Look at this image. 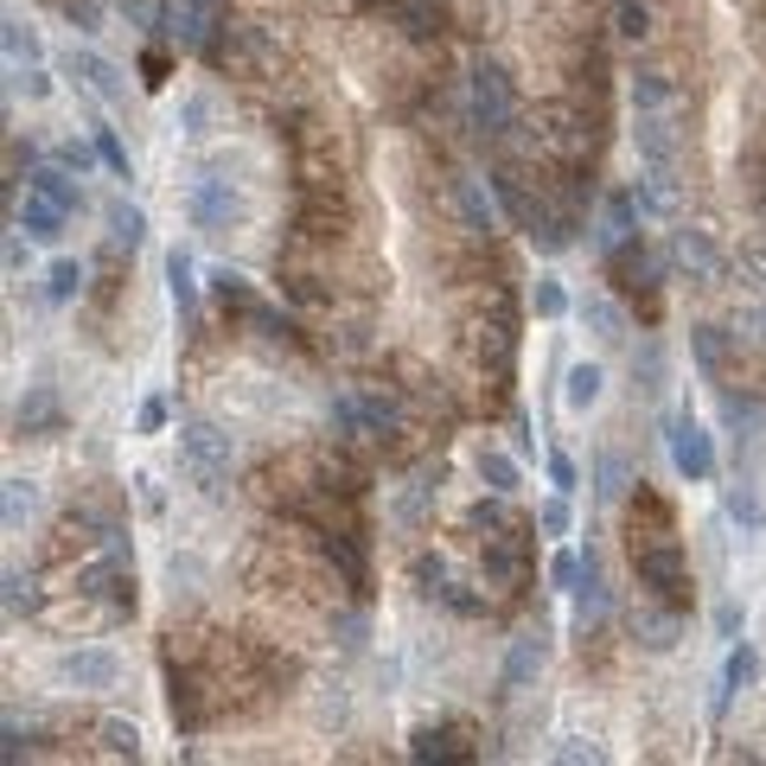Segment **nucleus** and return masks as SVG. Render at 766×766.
<instances>
[{
	"mask_svg": "<svg viewBox=\"0 0 766 766\" xmlns=\"http://www.w3.org/2000/svg\"><path fill=\"white\" fill-rule=\"evenodd\" d=\"M632 575L639 587L652 594L658 607H690V556L677 537H645V544H632Z\"/></svg>",
	"mask_w": 766,
	"mask_h": 766,
	"instance_id": "f257e3e1",
	"label": "nucleus"
},
{
	"mask_svg": "<svg viewBox=\"0 0 766 766\" xmlns=\"http://www.w3.org/2000/svg\"><path fill=\"white\" fill-rule=\"evenodd\" d=\"M180 460H185V473L198 479L205 492H218L224 479H230L237 441H230V428H218L211 415H185V422H180Z\"/></svg>",
	"mask_w": 766,
	"mask_h": 766,
	"instance_id": "f03ea898",
	"label": "nucleus"
},
{
	"mask_svg": "<svg viewBox=\"0 0 766 766\" xmlns=\"http://www.w3.org/2000/svg\"><path fill=\"white\" fill-rule=\"evenodd\" d=\"M185 224H192L198 237H230V230L243 224L237 185L218 180V173H192V185H185Z\"/></svg>",
	"mask_w": 766,
	"mask_h": 766,
	"instance_id": "7ed1b4c3",
	"label": "nucleus"
},
{
	"mask_svg": "<svg viewBox=\"0 0 766 766\" xmlns=\"http://www.w3.org/2000/svg\"><path fill=\"white\" fill-rule=\"evenodd\" d=\"M664 454H671L677 479H690V485H709V479H716V435L696 422L690 409L664 415Z\"/></svg>",
	"mask_w": 766,
	"mask_h": 766,
	"instance_id": "20e7f679",
	"label": "nucleus"
},
{
	"mask_svg": "<svg viewBox=\"0 0 766 766\" xmlns=\"http://www.w3.org/2000/svg\"><path fill=\"white\" fill-rule=\"evenodd\" d=\"M52 677L77 696H110L122 684V658L110 645H71V652L52 658Z\"/></svg>",
	"mask_w": 766,
	"mask_h": 766,
	"instance_id": "39448f33",
	"label": "nucleus"
},
{
	"mask_svg": "<svg viewBox=\"0 0 766 766\" xmlns=\"http://www.w3.org/2000/svg\"><path fill=\"white\" fill-rule=\"evenodd\" d=\"M607 275H614V288L620 294H645V307H658V282H664V262H658L639 237H626V243H614L607 250Z\"/></svg>",
	"mask_w": 766,
	"mask_h": 766,
	"instance_id": "423d86ee",
	"label": "nucleus"
},
{
	"mask_svg": "<svg viewBox=\"0 0 766 766\" xmlns=\"http://www.w3.org/2000/svg\"><path fill=\"white\" fill-rule=\"evenodd\" d=\"M511 115H517L511 77L499 65H473V122L485 135H511Z\"/></svg>",
	"mask_w": 766,
	"mask_h": 766,
	"instance_id": "0eeeda50",
	"label": "nucleus"
},
{
	"mask_svg": "<svg viewBox=\"0 0 766 766\" xmlns=\"http://www.w3.org/2000/svg\"><path fill=\"white\" fill-rule=\"evenodd\" d=\"M332 415H339V428L345 435H397L402 409L397 397H377V390H352V397L332 402Z\"/></svg>",
	"mask_w": 766,
	"mask_h": 766,
	"instance_id": "6e6552de",
	"label": "nucleus"
},
{
	"mask_svg": "<svg viewBox=\"0 0 766 766\" xmlns=\"http://www.w3.org/2000/svg\"><path fill=\"white\" fill-rule=\"evenodd\" d=\"M544 664H549V632H544V626H524V632L511 639L505 664H499V690H505V696L530 690V684L544 677Z\"/></svg>",
	"mask_w": 766,
	"mask_h": 766,
	"instance_id": "1a4fd4ad",
	"label": "nucleus"
},
{
	"mask_svg": "<svg viewBox=\"0 0 766 766\" xmlns=\"http://www.w3.org/2000/svg\"><path fill=\"white\" fill-rule=\"evenodd\" d=\"M65 71H71L77 90H90L96 103H110V110H122V103H128V77H122V65H110L103 52H83V45H71Z\"/></svg>",
	"mask_w": 766,
	"mask_h": 766,
	"instance_id": "9d476101",
	"label": "nucleus"
},
{
	"mask_svg": "<svg viewBox=\"0 0 766 766\" xmlns=\"http://www.w3.org/2000/svg\"><path fill=\"white\" fill-rule=\"evenodd\" d=\"M671 262H677L690 282H716V275H722V250H716V237H709V230H696V224H677V230H671Z\"/></svg>",
	"mask_w": 766,
	"mask_h": 766,
	"instance_id": "9b49d317",
	"label": "nucleus"
},
{
	"mask_svg": "<svg viewBox=\"0 0 766 766\" xmlns=\"http://www.w3.org/2000/svg\"><path fill=\"white\" fill-rule=\"evenodd\" d=\"M632 147H639V167H677V128H671V110H639L632 115Z\"/></svg>",
	"mask_w": 766,
	"mask_h": 766,
	"instance_id": "f8f14e48",
	"label": "nucleus"
},
{
	"mask_svg": "<svg viewBox=\"0 0 766 766\" xmlns=\"http://www.w3.org/2000/svg\"><path fill=\"white\" fill-rule=\"evenodd\" d=\"M320 556H327L332 569L345 575V587L365 601L370 594V562H365V537H345V530H320Z\"/></svg>",
	"mask_w": 766,
	"mask_h": 766,
	"instance_id": "ddd939ff",
	"label": "nucleus"
},
{
	"mask_svg": "<svg viewBox=\"0 0 766 766\" xmlns=\"http://www.w3.org/2000/svg\"><path fill=\"white\" fill-rule=\"evenodd\" d=\"M65 224H71V211H65V205H52V198L33 192V185H26V198L13 205V230H26L33 243H58V237H65Z\"/></svg>",
	"mask_w": 766,
	"mask_h": 766,
	"instance_id": "4468645a",
	"label": "nucleus"
},
{
	"mask_svg": "<svg viewBox=\"0 0 766 766\" xmlns=\"http://www.w3.org/2000/svg\"><path fill=\"white\" fill-rule=\"evenodd\" d=\"M569 601H575V626H582V632L614 614V587H607V575H601V556H594V549H587L582 582H575V594H569Z\"/></svg>",
	"mask_w": 766,
	"mask_h": 766,
	"instance_id": "2eb2a0df",
	"label": "nucleus"
},
{
	"mask_svg": "<svg viewBox=\"0 0 766 766\" xmlns=\"http://www.w3.org/2000/svg\"><path fill=\"white\" fill-rule=\"evenodd\" d=\"M761 684V652L747 645V639H729V658H722V690H716V716H729V702L741 690H754Z\"/></svg>",
	"mask_w": 766,
	"mask_h": 766,
	"instance_id": "dca6fc26",
	"label": "nucleus"
},
{
	"mask_svg": "<svg viewBox=\"0 0 766 766\" xmlns=\"http://www.w3.org/2000/svg\"><path fill=\"white\" fill-rule=\"evenodd\" d=\"M218 122H224V110H218V96H211V90H185L180 103H173V128H180L185 141L218 135Z\"/></svg>",
	"mask_w": 766,
	"mask_h": 766,
	"instance_id": "f3484780",
	"label": "nucleus"
},
{
	"mask_svg": "<svg viewBox=\"0 0 766 766\" xmlns=\"http://www.w3.org/2000/svg\"><path fill=\"white\" fill-rule=\"evenodd\" d=\"M632 639H639L652 658L677 652V639H684V614H677V607H645V614L632 620Z\"/></svg>",
	"mask_w": 766,
	"mask_h": 766,
	"instance_id": "a211bd4d",
	"label": "nucleus"
},
{
	"mask_svg": "<svg viewBox=\"0 0 766 766\" xmlns=\"http://www.w3.org/2000/svg\"><path fill=\"white\" fill-rule=\"evenodd\" d=\"M601 397H607V370L594 365V358H582V365L562 370V409H569V415H587Z\"/></svg>",
	"mask_w": 766,
	"mask_h": 766,
	"instance_id": "6ab92c4d",
	"label": "nucleus"
},
{
	"mask_svg": "<svg viewBox=\"0 0 766 766\" xmlns=\"http://www.w3.org/2000/svg\"><path fill=\"white\" fill-rule=\"evenodd\" d=\"M167 300H173L180 327H192V313H198V268H192L185 250H167Z\"/></svg>",
	"mask_w": 766,
	"mask_h": 766,
	"instance_id": "aec40b11",
	"label": "nucleus"
},
{
	"mask_svg": "<svg viewBox=\"0 0 766 766\" xmlns=\"http://www.w3.org/2000/svg\"><path fill=\"white\" fill-rule=\"evenodd\" d=\"M473 473H479V485H485V492H499V499H511V492L524 485V467H517V454H505V447H479Z\"/></svg>",
	"mask_w": 766,
	"mask_h": 766,
	"instance_id": "412c9836",
	"label": "nucleus"
},
{
	"mask_svg": "<svg viewBox=\"0 0 766 766\" xmlns=\"http://www.w3.org/2000/svg\"><path fill=\"white\" fill-rule=\"evenodd\" d=\"M409 761H473V747H467V741H460V729H447V722H441V729H415V741H409Z\"/></svg>",
	"mask_w": 766,
	"mask_h": 766,
	"instance_id": "4be33fe9",
	"label": "nucleus"
},
{
	"mask_svg": "<svg viewBox=\"0 0 766 766\" xmlns=\"http://www.w3.org/2000/svg\"><path fill=\"white\" fill-rule=\"evenodd\" d=\"M103 224H110V250H141L147 243V211L128 205V198H110L103 205Z\"/></svg>",
	"mask_w": 766,
	"mask_h": 766,
	"instance_id": "5701e85b",
	"label": "nucleus"
},
{
	"mask_svg": "<svg viewBox=\"0 0 766 766\" xmlns=\"http://www.w3.org/2000/svg\"><path fill=\"white\" fill-rule=\"evenodd\" d=\"M639 198L632 192H607V218H601V255L614 250V243H626V237H639Z\"/></svg>",
	"mask_w": 766,
	"mask_h": 766,
	"instance_id": "b1692460",
	"label": "nucleus"
},
{
	"mask_svg": "<svg viewBox=\"0 0 766 766\" xmlns=\"http://www.w3.org/2000/svg\"><path fill=\"white\" fill-rule=\"evenodd\" d=\"M205 288H211V300H218L224 313H237V320H250L255 300H262V294H255L243 275H237V268H211V275H205Z\"/></svg>",
	"mask_w": 766,
	"mask_h": 766,
	"instance_id": "393cba45",
	"label": "nucleus"
},
{
	"mask_svg": "<svg viewBox=\"0 0 766 766\" xmlns=\"http://www.w3.org/2000/svg\"><path fill=\"white\" fill-rule=\"evenodd\" d=\"M575 313H582V327L594 332L601 345H620V339H626V313H620V300H607V294H587Z\"/></svg>",
	"mask_w": 766,
	"mask_h": 766,
	"instance_id": "a878e982",
	"label": "nucleus"
},
{
	"mask_svg": "<svg viewBox=\"0 0 766 766\" xmlns=\"http://www.w3.org/2000/svg\"><path fill=\"white\" fill-rule=\"evenodd\" d=\"M729 352H734V345H729V332H722V327H690V358H696V370H702L709 384L729 370Z\"/></svg>",
	"mask_w": 766,
	"mask_h": 766,
	"instance_id": "bb28decb",
	"label": "nucleus"
},
{
	"mask_svg": "<svg viewBox=\"0 0 766 766\" xmlns=\"http://www.w3.org/2000/svg\"><path fill=\"white\" fill-rule=\"evenodd\" d=\"M33 511H38V479L13 473V479H7V505H0V517H7V537H20V530L33 524Z\"/></svg>",
	"mask_w": 766,
	"mask_h": 766,
	"instance_id": "cd10ccee",
	"label": "nucleus"
},
{
	"mask_svg": "<svg viewBox=\"0 0 766 766\" xmlns=\"http://www.w3.org/2000/svg\"><path fill=\"white\" fill-rule=\"evenodd\" d=\"M524 237H530V243H537L544 255H562L569 243H575V218H569V211H537Z\"/></svg>",
	"mask_w": 766,
	"mask_h": 766,
	"instance_id": "c85d7f7f",
	"label": "nucleus"
},
{
	"mask_svg": "<svg viewBox=\"0 0 766 766\" xmlns=\"http://www.w3.org/2000/svg\"><path fill=\"white\" fill-rule=\"evenodd\" d=\"M33 192H45V198H52V205H65V211H71L77 218V205H83V192H77V180H71V167H58V160H52V167H33Z\"/></svg>",
	"mask_w": 766,
	"mask_h": 766,
	"instance_id": "c756f323",
	"label": "nucleus"
},
{
	"mask_svg": "<svg viewBox=\"0 0 766 766\" xmlns=\"http://www.w3.org/2000/svg\"><path fill=\"white\" fill-rule=\"evenodd\" d=\"M38 428H58V397L45 384H33V397L13 409V435H38Z\"/></svg>",
	"mask_w": 766,
	"mask_h": 766,
	"instance_id": "7c9ffc66",
	"label": "nucleus"
},
{
	"mask_svg": "<svg viewBox=\"0 0 766 766\" xmlns=\"http://www.w3.org/2000/svg\"><path fill=\"white\" fill-rule=\"evenodd\" d=\"M77 294H83V262H77V255H58V262L45 268V300L65 307V300H77Z\"/></svg>",
	"mask_w": 766,
	"mask_h": 766,
	"instance_id": "2f4dec72",
	"label": "nucleus"
},
{
	"mask_svg": "<svg viewBox=\"0 0 766 766\" xmlns=\"http://www.w3.org/2000/svg\"><path fill=\"white\" fill-rule=\"evenodd\" d=\"M626 485H632L626 454H601V460H594V499H601V505H614V499H626Z\"/></svg>",
	"mask_w": 766,
	"mask_h": 766,
	"instance_id": "473e14b6",
	"label": "nucleus"
},
{
	"mask_svg": "<svg viewBox=\"0 0 766 766\" xmlns=\"http://www.w3.org/2000/svg\"><path fill=\"white\" fill-rule=\"evenodd\" d=\"M485 180H492V192H499V205H505V218L517 224V230H530V218H537V205L524 198V185H517V173H505V167H499V173H485Z\"/></svg>",
	"mask_w": 766,
	"mask_h": 766,
	"instance_id": "72a5a7b5",
	"label": "nucleus"
},
{
	"mask_svg": "<svg viewBox=\"0 0 766 766\" xmlns=\"http://www.w3.org/2000/svg\"><path fill=\"white\" fill-rule=\"evenodd\" d=\"M409 582H415L422 601H447L454 575H447V562H441V556H415V562H409Z\"/></svg>",
	"mask_w": 766,
	"mask_h": 766,
	"instance_id": "f704fd0d",
	"label": "nucleus"
},
{
	"mask_svg": "<svg viewBox=\"0 0 766 766\" xmlns=\"http://www.w3.org/2000/svg\"><path fill=\"white\" fill-rule=\"evenodd\" d=\"M0 38H7V65H38V58H45L38 33L20 20V13H7V33H0Z\"/></svg>",
	"mask_w": 766,
	"mask_h": 766,
	"instance_id": "c9c22d12",
	"label": "nucleus"
},
{
	"mask_svg": "<svg viewBox=\"0 0 766 766\" xmlns=\"http://www.w3.org/2000/svg\"><path fill=\"white\" fill-rule=\"evenodd\" d=\"M569 307H575V300H569V288H562L556 275H537V288H530V313H537V320H562Z\"/></svg>",
	"mask_w": 766,
	"mask_h": 766,
	"instance_id": "e433bc0d",
	"label": "nucleus"
},
{
	"mask_svg": "<svg viewBox=\"0 0 766 766\" xmlns=\"http://www.w3.org/2000/svg\"><path fill=\"white\" fill-rule=\"evenodd\" d=\"M441 492V467H428V473H415V485L402 492V505H397V517L402 524H422V511H428V499Z\"/></svg>",
	"mask_w": 766,
	"mask_h": 766,
	"instance_id": "4c0bfd02",
	"label": "nucleus"
},
{
	"mask_svg": "<svg viewBox=\"0 0 766 766\" xmlns=\"http://www.w3.org/2000/svg\"><path fill=\"white\" fill-rule=\"evenodd\" d=\"M639 110H671V77L664 71H639L632 77V115Z\"/></svg>",
	"mask_w": 766,
	"mask_h": 766,
	"instance_id": "58836bf2",
	"label": "nucleus"
},
{
	"mask_svg": "<svg viewBox=\"0 0 766 766\" xmlns=\"http://www.w3.org/2000/svg\"><path fill=\"white\" fill-rule=\"evenodd\" d=\"M722 505H729V517L741 524V530H761V505H754V485H747V479L722 485Z\"/></svg>",
	"mask_w": 766,
	"mask_h": 766,
	"instance_id": "ea45409f",
	"label": "nucleus"
},
{
	"mask_svg": "<svg viewBox=\"0 0 766 766\" xmlns=\"http://www.w3.org/2000/svg\"><path fill=\"white\" fill-rule=\"evenodd\" d=\"M26 614H38V582L7 569V620H26Z\"/></svg>",
	"mask_w": 766,
	"mask_h": 766,
	"instance_id": "a19ab883",
	"label": "nucleus"
},
{
	"mask_svg": "<svg viewBox=\"0 0 766 766\" xmlns=\"http://www.w3.org/2000/svg\"><path fill=\"white\" fill-rule=\"evenodd\" d=\"M632 370H639V390H645V397L664 390V352H658V339H645V345L632 352Z\"/></svg>",
	"mask_w": 766,
	"mask_h": 766,
	"instance_id": "79ce46f5",
	"label": "nucleus"
},
{
	"mask_svg": "<svg viewBox=\"0 0 766 766\" xmlns=\"http://www.w3.org/2000/svg\"><path fill=\"white\" fill-rule=\"evenodd\" d=\"M7 77H13V96H26V103H45V96H52L45 65H7Z\"/></svg>",
	"mask_w": 766,
	"mask_h": 766,
	"instance_id": "37998d69",
	"label": "nucleus"
},
{
	"mask_svg": "<svg viewBox=\"0 0 766 766\" xmlns=\"http://www.w3.org/2000/svg\"><path fill=\"white\" fill-rule=\"evenodd\" d=\"M473 524H479V530H492V537H517V524H511V511H505L499 492H485V499L473 505Z\"/></svg>",
	"mask_w": 766,
	"mask_h": 766,
	"instance_id": "c03bdc74",
	"label": "nucleus"
},
{
	"mask_svg": "<svg viewBox=\"0 0 766 766\" xmlns=\"http://www.w3.org/2000/svg\"><path fill=\"white\" fill-rule=\"evenodd\" d=\"M569 524H575L569 492H556V499H544V505H537V530H544V537H569Z\"/></svg>",
	"mask_w": 766,
	"mask_h": 766,
	"instance_id": "a18cd8bd",
	"label": "nucleus"
},
{
	"mask_svg": "<svg viewBox=\"0 0 766 766\" xmlns=\"http://www.w3.org/2000/svg\"><path fill=\"white\" fill-rule=\"evenodd\" d=\"M575 582H582V556H575V549H556V556H549V587H556V594H575Z\"/></svg>",
	"mask_w": 766,
	"mask_h": 766,
	"instance_id": "49530a36",
	"label": "nucleus"
},
{
	"mask_svg": "<svg viewBox=\"0 0 766 766\" xmlns=\"http://www.w3.org/2000/svg\"><path fill=\"white\" fill-rule=\"evenodd\" d=\"M52 160H58V167H71L77 180H83V173H90L103 153H96V141H58V147H52Z\"/></svg>",
	"mask_w": 766,
	"mask_h": 766,
	"instance_id": "de8ad7c7",
	"label": "nucleus"
},
{
	"mask_svg": "<svg viewBox=\"0 0 766 766\" xmlns=\"http://www.w3.org/2000/svg\"><path fill=\"white\" fill-rule=\"evenodd\" d=\"M103 747L135 761V754H141V729H135V722H122V716H110V722H103Z\"/></svg>",
	"mask_w": 766,
	"mask_h": 766,
	"instance_id": "09e8293b",
	"label": "nucleus"
},
{
	"mask_svg": "<svg viewBox=\"0 0 766 766\" xmlns=\"http://www.w3.org/2000/svg\"><path fill=\"white\" fill-rule=\"evenodd\" d=\"M460 218L473 224V230H492V205H485L479 180H460Z\"/></svg>",
	"mask_w": 766,
	"mask_h": 766,
	"instance_id": "8fccbe9b",
	"label": "nucleus"
},
{
	"mask_svg": "<svg viewBox=\"0 0 766 766\" xmlns=\"http://www.w3.org/2000/svg\"><path fill=\"white\" fill-rule=\"evenodd\" d=\"M96 153H103V167H110L115 180H135V167H128V147L115 141V128H96Z\"/></svg>",
	"mask_w": 766,
	"mask_h": 766,
	"instance_id": "3c124183",
	"label": "nucleus"
},
{
	"mask_svg": "<svg viewBox=\"0 0 766 766\" xmlns=\"http://www.w3.org/2000/svg\"><path fill=\"white\" fill-rule=\"evenodd\" d=\"M250 327H262V339H300V327H294L288 313H275V307H268V300H255Z\"/></svg>",
	"mask_w": 766,
	"mask_h": 766,
	"instance_id": "603ef678",
	"label": "nucleus"
},
{
	"mask_svg": "<svg viewBox=\"0 0 766 766\" xmlns=\"http://www.w3.org/2000/svg\"><path fill=\"white\" fill-rule=\"evenodd\" d=\"M167 422H173L167 397H147L141 409H135V435H167Z\"/></svg>",
	"mask_w": 766,
	"mask_h": 766,
	"instance_id": "864d4df0",
	"label": "nucleus"
},
{
	"mask_svg": "<svg viewBox=\"0 0 766 766\" xmlns=\"http://www.w3.org/2000/svg\"><path fill=\"white\" fill-rule=\"evenodd\" d=\"M332 639H339L345 652H365V639H370V620H365V614H339V620H332Z\"/></svg>",
	"mask_w": 766,
	"mask_h": 766,
	"instance_id": "5fc2aeb1",
	"label": "nucleus"
},
{
	"mask_svg": "<svg viewBox=\"0 0 766 766\" xmlns=\"http://www.w3.org/2000/svg\"><path fill=\"white\" fill-rule=\"evenodd\" d=\"M402 33L428 38V33H435V7H428V0H402Z\"/></svg>",
	"mask_w": 766,
	"mask_h": 766,
	"instance_id": "6e6d98bb",
	"label": "nucleus"
},
{
	"mask_svg": "<svg viewBox=\"0 0 766 766\" xmlns=\"http://www.w3.org/2000/svg\"><path fill=\"white\" fill-rule=\"evenodd\" d=\"M549 485H556V492H575V485H582V473H575V460H569V454H562V447H549Z\"/></svg>",
	"mask_w": 766,
	"mask_h": 766,
	"instance_id": "4d7b16f0",
	"label": "nucleus"
},
{
	"mask_svg": "<svg viewBox=\"0 0 766 766\" xmlns=\"http://www.w3.org/2000/svg\"><path fill=\"white\" fill-rule=\"evenodd\" d=\"M441 607H447V614H460V620H479V614H485V601H479L473 587H447V601H441Z\"/></svg>",
	"mask_w": 766,
	"mask_h": 766,
	"instance_id": "13d9d810",
	"label": "nucleus"
},
{
	"mask_svg": "<svg viewBox=\"0 0 766 766\" xmlns=\"http://www.w3.org/2000/svg\"><path fill=\"white\" fill-rule=\"evenodd\" d=\"M620 33H626V38H645V33H652V13H645V0H620Z\"/></svg>",
	"mask_w": 766,
	"mask_h": 766,
	"instance_id": "bf43d9fd",
	"label": "nucleus"
},
{
	"mask_svg": "<svg viewBox=\"0 0 766 766\" xmlns=\"http://www.w3.org/2000/svg\"><path fill=\"white\" fill-rule=\"evenodd\" d=\"M135 499H141V511L160 517V511H167V485H160L153 473H135Z\"/></svg>",
	"mask_w": 766,
	"mask_h": 766,
	"instance_id": "052dcab7",
	"label": "nucleus"
},
{
	"mask_svg": "<svg viewBox=\"0 0 766 766\" xmlns=\"http://www.w3.org/2000/svg\"><path fill=\"white\" fill-rule=\"evenodd\" d=\"M167 77H173V58H167V52H147V58H141V83H147V90H160Z\"/></svg>",
	"mask_w": 766,
	"mask_h": 766,
	"instance_id": "680f3d73",
	"label": "nucleus"
},
{
	"mask_svg": "<svg viewBox=\"0 0 766 766\" xmlns=\"http://www.w3.org/2000/svg\"><path fill=\"white\" fill-rule=\"evenodd\" d=\"M556 761H601V747H594V741H575V734H569V741H556Z\"/></svg>",
	"mask_w": 766,
	"mask_h": 766,
	"instance_id": "e2e57ef3",
	"label": "nucleus"
},
{
	"mask_svg": "<svg viewBox=\"0 0 766 766\" xmlns=\"http://www.w3.org/2000/svg\"><path fill=\"white\" fill-rule=\"evenodd\" d=\"M65 13H71L77 33H96V0H65Z\"/></svg>",
	"mask_w": 766,
	"mask_h": 766,
	"instance_id": "0e129e2a",
	"label": "nucleus"
},
{
	"mask_svg": "<svg viewBox=\"0 0 766 766\" xmlns=\"http://www.w3.org/2000/svg\"><path fill=\"white\" fill-rule=\"evenodd\" d=\"M716 632H722V639H741V607H734V601L716 607Z\"/></svg>",
	"mask_w": 766,
	"mask_h": 766,
	"instance_id": "69168bd1",
	"label": "nucleus"
},
{
	"mask_svg": "<svg viewBox=\"0 0 766 766\" xmlns=\"http://www.w3.org/2000/svg\"><path fill=\"white\" fill-rule=\"evenodd\" d=\"M511 441H517V454H524V447L537 441V435H530V415H511Z\"/></svg>",
	"mask_w": 766,
	"mask_h": 766,
	"instance_id": "338daca9",
	"label": "nucleus"
},
{
	"mask_svg": "<svg viewBox=\"0 0 766 766\" xmlns=\"http://www.w3.org/2000/svg\"><path fill=\"white\" fill-rule=\"evenodd\" d=\"M358 7H377V0H358Z\"/></svg>",
	"mask_w": 766,
	"mask_h": 766,
	"instance_id": "774afa93",
	"label": "nucleus"
}]
</instances>
